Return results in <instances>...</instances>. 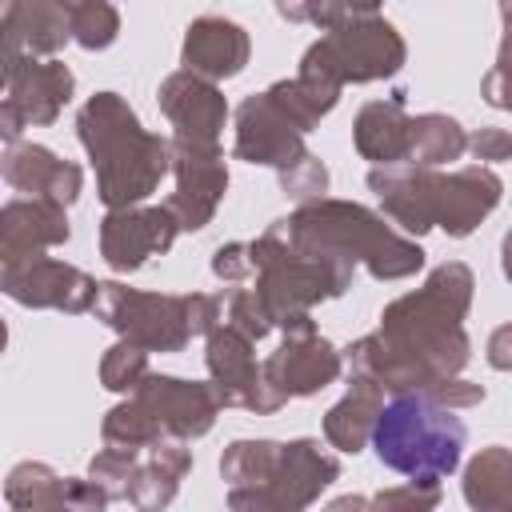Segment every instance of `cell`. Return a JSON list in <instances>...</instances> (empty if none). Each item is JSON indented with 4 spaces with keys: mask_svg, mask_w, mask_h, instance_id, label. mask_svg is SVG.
I'll list each match as a JSON object with an SVG mask.
<instances>
[{
    "mask_svg": "<svg viewBox=\"0 0 512 512\" xmlns=\"http://www.w3.org/2000/svg\"><path fill=\"white\" fill-rule=\"evenodd\" d=\"M472 288L476 276L468 264H436L416 292L384 304L376 332L344 348L348 372L376 380L392 396H424L440 380L460 376L472 360V340L464 332Z\"/></svg>",
    "mask_w": 512,
    "mask_h": 512,
    "instance_id": "obj_1",
    "label": "cell"
},
{
    "mask_svg": "<svg viewBox=\"0 0 512 512\" xmlns=\"http://www.w3.org/2000/svg\"><path fill=\"white\" fill-rule=\"evenodd\" d=\"M76 136L96 172V196L108 212L144 204L172 172V140L148 132L132 104L116 92H96L76 112Z\"/></svg>",
    "mask_w": 512,
    "mask_h": 512,
    "instance_id": "obj_2",
    "label": "cell"
},
{
    "mask_svg": "<svg viewBox=\"0 0 512 512\" xmlns=\"http://www.w3.org/2000/svg\"><path fill=\"white\" fill-rule=\"evenodd\" d=\"M368 188L376 192L384 216L400 224L408 236H424L440 228L452 240L472 236L504 196V180L484 164L456 172H436L420 164L372 168Z\"/></svg>",
    "mask_w": 512,
    "mask_h": 512,
    "instance_id": "obj_3",
    "label": "cell"
},
{
    "mask_svg": "<svg viewBox=\"0 0 512 512\" xmlns=\"http://www.w3.org/2000/svg\"><path fill=\"white\" fill-rule=\"evenodd\" d=\"M292 248L312 256H340L364 264L376 280H404L424 268V248L396 232L384 212H372L356 200H316L272 224Z\"/></svg>",
    "mask_w": 512,
    "mask_h": 512,
    "instance_id": "obj_4",
    "label": "cell"
},
{
    "mask_svg": "<svg viewBox=\"0 0 512 512\" xmlns=\"http://www.w3.org/2000/svg\"><path fill=\"white\" fill-rule=\"evenodd\" d=\"M248 252H252V276H256L252 292L260 296L272 328H280L284 336L316 332L312 308L324 300H336L352 288L356 264H348L340 256L300 252L272 224L256 240H248Z\"/></svg>",
    "mask_w": 512,
    "mask_h": 512,
    "instance_id": "obj_5",
    "label": "cell"
},
{
    "mask_svg": "<svg viewBox=\"0 0 512 512\" xmlns=\"http://www.w3.org/2000/svg\"><path fill=\"white\" fill-rule=\"evenodd\" d=\"M464 440H468L464 420L420 392L392 396L372 432V448L380 464L416 484H440L444 476H452L460 468Z\"/></svg>",
    "mask_w": 512,
    "mask_h": 512,
    "instance_id": "obj_6",
    "label": "cell"
},
{
    "mask_svg": "<svg viewBox=\"0 0 512 512\" xmlns=\"http://www.w3.org/2000/svg\"><path fill=\"white\" fill-rule=\"evenodd\" d=\"M404 56L408 48L404 36L392 28V20H384L376 4H352L348 20H340L320 40L308 44V52L300 56V72L320 76L336 88L372 84L396 76L404 68Z\"/></svg>",
    "mask_w": 512,
    "mask_h": 512,
    "instance_id": "obj_7",
    "label": "cell"
},
{
    "mask_svg": "<svg viewBox=\"0 0 512 512\" xmlns=\"http://www.w3.org/2000/svg\"><path fill=\"white\" fill-rule=\"evenodd\" d=\"M96 316L128 344L144 352H180L192 332V296L176 292H140L116 280L100 284Z\"/></svg>",
    "mask_w": 512,
    "mask_h": 512,
    "instance_id": "obj_8",
    "label": "cell"
},
{
    "mask_svg": "<svg viewBox=\"0 0 512 512\" xmlns=\"http://www.w3.org/2000/svg\"><path fill=\"white\" fill-rule=\"evenodd\" d=\"M0 76H4V100H0V136H4V144H16L28 124H36V128L52 124L76 92V76L64 60L24 56L20 64L0 68Z\"/></svg>",
    "mask_w": 512,
    "mask_h": 512,
    "instance_id": "obj_9",
    "label": "cell"
},
{
    "mask_svg": "<svg viewBox=\"0 0 512 512\" xmlns=\"http://www.w3.org/2000/svg\"><path fill=\"white\" fill-rule=\"evenodd\" d=\"M204 364H208V376H212L208 384L216 388L220 408H248L256 416H268L288 404L264 380V364H256L252 340L244 332H236L232 324H220L216 332H208Z\"/></svg>",
    "mask_w": 512,
    "mask_h": 512,
    "instance_id": "obj_10",
    "label": "cell"
},
{
    "mask_svg": "<svg viewBox=\"0 0 512 512\" xmlns=\"http://www.w3.org/2000/svg\"><path fill=\"white\" fill-rule=\"evenodd\" d=\"M0 288L8 300L24 308H56L68 316H80L96 308L100 300V280L52 256H28V260L0 264Z\"/></svg>",
    "mask_w": 512,
    "mask_h": 512,
    "instance_id": "obj_11",
    "label": "cell"
},
{
    "mask_svg": "<svg viewBox=\"0 0 512 512\" xmlns=\"http://www.w3.org/2000/svg\"><path fill=\"white\" fill-rule=\"evenodd\" d=\"M132 400L144 408V416L152 420V428L160 432V440H200L204 432H212L216 416H220V400L212 384L200 380H184V376H164L152 372Z\"/></svg>",
    "mask_w": 512,
    "mask_h": 512,
    "instance_id": "obj_12",
    "label": "cell"
},
{
    "mask_svg": "<svg viewBox=\"0 0 512 512\" xmlns=\"http://www.w3.org/2000/svg\"><path fill=\"white\" fill-rule=\"evenodd\" d=\"M180 232V220L168 204H136L104 212L100 220V256L112 272H136L148 264V256H160L172 248Z\"/></svg>",
    "mask_w": 512,
    "mask_h": 512,
    "instance_id": "obj_13",
    "label": "cell"
},
{
    "mask_svg": "<svg viewBox=\"0 0 512 512\" xmlns=\"http://www.w3.org/2000/svg\"><path fill=\"white\" fill-rule=\"evenodd\" d=\"M172 176H176V192L164 204L180 220V232H200L216 216L228 192V164L220 148L172 140Z\"/></svg>",
    "mask_w": 512,
    "mask_h": 512,
    "instance_id": "obj_14",
    "label": "cell"
},
{
    "mask_svg": "<svg viewBox=\"0 0 512 512\" xmlns=\"http://www.w3.org/2000/svg\"><path fill=\"white\" fill-rule=\"evenodd\" d=\"M156 104L172 124V140H188V144H204V148H220V132L228 120V100L224 92L192 72H168L156 88Z\"/></svg>",
    "mask_w": 512,
    "mask_h": 512,
    "instance_id": "obj_15",
    "label": "cell"
},
{
    "mask_svg": "<svg viewBox=\"0 0 512 512\" xmlns=\"http://www.w3.org/2000/svg\"><path fill=\"white\" fill-rule=\"evenodd\" d=\"M0 68L20 64L24 56H56L72 40L68 0H8L0 12Z\"/></svg>",
    "mask_w": 512,
    "mask_h": 512,
    "instance_id": "obj_16",
    "label": "cell"
},
{
    "mask_svg": "<svg viewBox=\"0 0 512 512\" xmlns=\"http://www.w3.org/2000/svg\"><path fill=\"white\" fill-rule=\"evenodd\" d=\"M236 160L248 164H264V168H292L300 156H308L304 148V132H296L276 104L268 100V92H256L248 100H240L236 108V144H232Z\"/></svg>",
    "mask_w": 512,
    "mask_h": 512,
    "instance_id": "obj_17",
    "label": "cell"
},
{
    "mask_svg": "<svg viewBox=\"0 0 512 512\" xmlns=\"http://www.w3.org/2000/svg\"><path fill=\"white\" fill-rule=\"evenodd\" d=\"M344 372V352L332 348L320 332H296L284 336V344L264 360V380L284 396H316Z\"/></svg>",
    "mask_w": 512,
    "mask_h": 512,
    "instance_id": "obj_18",
    "label": "cell"
},
{
    "mask_svg": "<svg viewBox=\"0 0 512 512\" xmlns=\"http://www.w3.org/2000/svg\"><path fill=\"white\" fill-rule=\"evenodd\" d=\"M4 500L12 512L20 508H44V504H60L68 512H104L112 504V496L96 484V480H80V476H60L56 468L40 464V460H24L8 472L4 480Z\"/></svg>",
    "mask_w": 512,
    "mask_h": 512,
    "instance_id": "obj_19",
    "label": "cell"
},
{
    "mask_svg": "<svg viewBox=\"0 0 512 512\" xmlns=\"http://www.w3.org/2000/svg\"><path fill=\"white\" fill-rule=\"evenodd\" d=\"M336 480H340V460L328 448H320V440H312V436L288 440L280 452L272 492H268V508L272 512H304Z\"/></svg>",
    "mask_w": 512,
    "mask_h": 512,
    "instance_id": "obj_20",
    "label": "cell"
},
{
    "mask_svg": "<svg viewBox=\"0 0 512 512\" xmlns=\"http://www.w3.org/2000/svg\"><path fill=\"white\" fill-rule=\"evenodd\" d=\"M252 56V40L248 32L236 24V20H224V16H196L188 28H184V48H180V64L184 72L192 76H204V80H232L244 72Z\"/></svg>",
    "mask_w": 512,
    "mask_h": 512,
    "instance_id": "obj_21",
    "label": "cell"
},
{
    "mask_svg": "<svg viewBox=\"0 0 512 512\" xmlns=\"http://www.w3.org/2000/svg\"><path fill=\"white\" fill-rule=\"evenodd\" d=\"M0 172H4V180H8L16 192L40 196V200H56V204H64V208H68V204L80 196V188H84L80 164L60 160L52 148L32 144V140L4 144Z\"/></svg>",
    "mask_w": 512,
    "mask_h": 512,
    "instance_id": "obj_22",
    "label": "cell"
},
{
    "mask_svg": "<svg viewBox=\"0 0 512 512\" xmlns=\"http://www.w3.org/2000/svg\"><path fill=\"white\" fill-rule=\"evenodd\" d=\"M68 212L56 200L16 196L0 208V264L44 256V248L68 244Z\"/></svg>",
    "mask_w": 512,
    "mask_h": 512,
    "instance_id": "obj_23",
    "label": "cell"
},
{
    "mask_svg": "<svg viewBox=\"0 0 512 512\" xmlns=\"http://www.w3.org/2000/svg\"><path fill=\"white\" fill-rule=\"evenodd\" d=\"M280 440H232L220 456V476L228 484L232 512H272L268 492L280 468Z\"/></svg>",
    "mask_w": 512,
    "mask_h": 512,
    "instance_id": "obj_24",
    "label": "cell"
},
{
    "mask_svg": "<svg viewBox=\"0 0 512 512\" xmlns=\"http://www.w3.org/2000/svg\"><path fill=\"white\" fill-rule=\"evenodd\" d=\"M352 144L372 168L408 164L412 156V116L404 112V92H392L388 100H368L356 112Z\"/></svg>",
    "mask_w": 512,
    "mask_h": 512,
    "instance_id": "obj_25",
    "label": "cell"
},
{
    "mask_svg": "<svg viewBox=\"0 0 512 512\" xmlns=\"http://www.w3.org/2000/svg\"><path fill=\"white\" fill-rule=\"evenodd\" d=\"M384 412V388L368 376H352L348 380V392L324 412V440L336 448V452H360L372 432H376V420Z\"/></svg>",
    "mask_w": 512,
    "mask_h": 512,
    "instance_id": "obj_26",
    "label": "cell"
},
{
    "mask_svg": "<svg viewBox=\"0 0 512 512\" xmlns=\"http://www.w3.org/2000/svg\"><path fill=\"white\" fill-rule=\"evenodd\" d=\"M192 468V452L184 440H160L144 452L140 468L132 472V484H128V500L140 508V512H164L176 492H180V480L188 476Z\"/></svg>",
    "mask_w": 512,
    "mask_h": 512,
    "instance_id": "obj_27",
    "label": "cell"
},
{
    "mask_svg": "<svg viewBox=\"0 0 512 512\" xmlns=\"http://www.w3.org/2000/svg\"><path fill=\"white\" fill-rule=\"evenodd\" d=\"M460 492L472 512H508L512 508V448L504 444L480 448L464 468Z\"/></svg>",
    "mask_w": 512,
    "mask_h": 512,
    "instance_id": "obj_28",
    "label": "cell"
},
{
    "mask_svg": "<svg viewBox=\"0 0 512 512\" xmlns=\"http://www.w3.org/2000/svg\"><path fill=\"white\" fill-rule=\"evenodd\" d=\"M344 88L320 80V76H308V72H296L292 80H276L268 88V100L276 104V112L296 128V132H312L340 100Z\"/></svg>",
    "mask_w": 512,
    "mask_h": 512,
    "instance_id": "obj_29",
    "label": "cell"
},
{
    "mask_svg": "<svg viewBox=\"0 0 512 512\" xmlns=\"http://www.w3.org/2000/svg\"><path fill=\"white\" fill-rule=\"evenodd\" d=\"M464 152H468V132L460 128L456 116H444V112L412 116V156H408V164L440 168L448 160H460Z\"/></svg>",
    "mask_w": 512,
    "mask_h": 512,
    "instance_id": "obj_30",
    "label": "cell"
},
{
    "mask_svg": "<svg viewBox=\"0 0 512 512\" xmlns=\"http://www.w3.org/2000/svg\"><path fill=\"white\" fill-rule=\"evenodd\" d=\"M100 436L108 448H128V452H148L152 444H160V432L152 428V420L144 416V408L132 396L104 412Z\"/></svg>",
    "mask_w": 512,
    "mask_h": 512,
    "instance_id": "obj_31",
    "label": "cell"
},
{
    "mask_svg": "<svg viewBox=\"0 0 512 512\" xmlns=\"http://www.w3.org/2000/svg\"><path fill=\"white\" fill-rule=\"evenodd\" d=\"M68 16L72 40L88 52H100L120 36V12L108 0H68Z\"/></svg>",
    "mask_w": 512,
    "mask_h": 512,
    "instance_id": "obj_32",
    "label": "cell"
},
{
    "mask_svg": "<svg viewBox=\"0 0 512 512\" xmlns=\"http://www.w3.org/2000/svg\"><path fill=\"white\" fill-rule=\"evenodd\" d=\"M148 376H152V368H148V352L136 348V344H128V340H116V344L100 356V384H104L108 392H124V396H132Z\"/></svg>",
    "mask_w": 512,
    "mask_h": 512,
    "instance_id": "obj_33",
    "label": "cell"
},
{
    "mask_svg": "<svg viewBox=\"0 0 512 512\" xmlns=\"http://www.w3.org/2000/svg\"><path fill=\"white\" fill-rule=\"evenodd\" d=\"M144 452H128V448H100L92 460H88V480H96L112 500H128V484H132V472L140 468Z\"/></svg>",
    "mask_w": 512,
    "mask_h": 512,
    "instance_id": "obj_34",
    "label": "cell"
},
{
    "mask_svg": "<svg viewBox=\"0 0 512 512\" xmlns=\"http://www.w3.org/2000/svg\"><path fill=\"white\" fill-rule=\"evenodd\" d=\"M500 24H504V36H500V52H496V64L484 72L480 80V96L500 108V112H512V4H500Z\"/></svg>",
    "mask_w": 512,
    "mask_h": 512,
    "instance_id": "obj_35",
    "label": "cell"
},
{
    "mask_svg": "<svg viewBox=\"0 0 512 512\" xmlns=\"http://www.w3.org/2000/svg\"><path fill=\"white\" fill-rule=\"evenodd\" d=\"M276 176H280V192H284L288 200H296L300 208L324 200V192H328V168H324V160L312 156V152L300 156L292 168H284V172H276Z\"/></svg>",
    "mask_w": 512,
    "mask_h": 512,
    "instance_id": "obj_36",
    "label": "cell"
},
{
    "mask_svg": "<svg viewBox=\"0 0 512 512\" xmlns=\"http://www.w3.org/2000/svg\"><path fill=\"white\" fill-rule=\"evenodd\" d=\"M440 508V484H392L368 496V512H436Z\"/></svg>",
    "mask_w": 512,
    "mask_h": 512,
    "instance_id": "obj_37",
    "label": "cell"
},
{
    "mask_svg": "<svg viewBox=\"0 0 512 512\" xmlns=\"http://www.w3.org/2000/svg\"><path fill=\"white\" fill-rule=\"evenodd\" d=\"M224 324H232L236 332H244L252 344L272 332V320H268V312H264V304H260V296H256L252 288H232V292H228Z\"/></svg>",
    "mask_w": 512,
    "mask_h": 512,
    "instance_id": "obj_38",
    "label": "cell"
},
{
    "mask_svg": "<svg viewBox=\"0 0 512 512\" xmlns=\"http://www.w3.org/2000/svg\"><path fill=\"white\" fill-rule=\"evenodd\" d=\"M212 272H216L220 280H228V284L248 280V276H252V252H248V244H244V240L220 244V248L212 252Z\"/></svg>",
    "mask_w": 512,
    "mask_h": 512,
    "instance_id": "obj_39",
    "label": "cell"
},
{
    "mask_svg": "<svg viewBox=\"0 0 512 512\" xmlns=\"http://www.w3.org/2000/svg\"><path fill=\"white\" fill-rule=\"evenodd\" d=\"M424 396L456 412V408H472V404H480V400H484V384H472V380L452 376V380H440L436 388H428Z\"/></svg>",
    "mask_w": 512,
    "mask_h": 512,
    "instance_id": "obj_40",
    "label": "cell"
},
{
    "mask_svg": "<svg viewBox=\"0 0 512 512\" xmlns=\"http://www.w3.org/2000/svg\"><path fill=\"white\" fill-rule=\"evenodd\" d=\"M468 152L476 160H484V168L492 160H512V132H504V128H476L468 136Z\"/></svg>",
    "mask_w": 512,
    "mask_h": 512,
    "instance_id": "obj_41",
    "label": "cell"
},
{
    "mask_svg": "<svg viewBox=\"0 0 512 512\" xmlns=\"http://www.w3.org/2000/svg\"><path fill=\"white\" fill-rule=\"evenodd\" d=\"M484 356H488V364H492L496 372H512V324H500V328H492Z\"/></svg>",
    "mask_w": 512,
    "mask_h": 512,
    "instance_id": "obj_42",
    "label": "cell"
},
{
    "mask_svg": "<svg viewBox=\"0 0 512 512\" xmlns=\"http://www.w3.org/2000/svg\"><path fill=\"white\" fill-rule=\"evenodd\" d=\"M324 512H368V496H336L332 504H324Z\"/></svg>",
    "mask_w": 512,
    "mask_h": 512,
    "instance_id": "obj_43",
    "label": "cell"
},
{
    "mask_svg": "<svg viewBox=\"0 0 512 512\" xmlns=\"http://www.w3.org/2000/svg\"><path fill=\"white\" fill-rule=\"evenodd\" d=\"M500 268H504V276L512 280V228H508L504 240H500Z\"/></svg>",
    "mask_w": 512,
    "mask_h": 512,
    "instance_id": "obj_44",
    "label": "cell"
},
{
    "mask_svg": "<svg viewBox=\"0 0 512 512\" xmlns=\"http://www.w3.org/2000/svg\"><path fill=\"white\" fill-rule=\"evenodd\" d=\"M20 512H68V508H60V504H44V508H20Z\"/></svg>",
    "mask_w": 512,
    "mask_h": 512,
    "instance_id": "obj_45",
    "label": "cell"
},
{
    "mask_svg": "<svg viewBox=\"0 0 512 512\" xmlns=\"http://www.w3.org/2000/svg\"><path fill=\"white\" fill-rule=\"evenodd\" d=\"M508 512H512V508H508Z\"/></svg>",
    "mask_w": 512,
    "mask_h": 512,
    "instance_id": "obj_46",
    "label": "cell"
}]
</instances>
